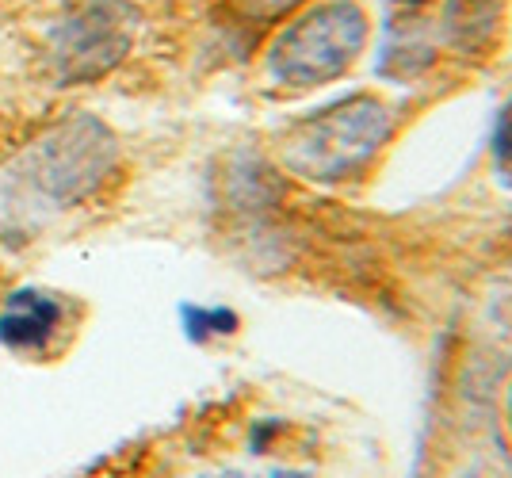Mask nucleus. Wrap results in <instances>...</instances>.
<instances>
[{
  "label": "nucleus",
  "mask_w": 512,
  "mask_h": 478,
  "mask_svg": "<svg viewBox=\"0 0 512 478\" xmlns=\"http://www.w3.org/2000/svg\"><path fill=\"white\" fill-rule=\"evenodd\" d=\"M96 478H333L314 436L283 421H260L245 436L241 456H180V463H134Z\"/></svg>",
  "instance_id": "1"
},
{
  "label": "nucleus",
  "mask_w": 512,
  "mask_h": 478,
  "mask_svg": "<svg viewBox=\"0 0 512 478\" xmlns=\"http://www.w3.org/2000/svg\"><path fill=\"white\" fill-rule=\"evenodd\" d=\"M367 43V16L352 0H333L306 12L276 39L268 62L283 85L310 88L341 77Z\"/></svg>",
  "instance_id": "2"
},
{
  "label": "nucleus",
  "mask_w": 512,
  "mask_h": 478,
  "mask_svg": "<svg viewBox=\"0 0 512 478\" xmlns=\"http://www.w3.org/2000/svg\"><path fill=\"white\" fill-rule=\"evenodd\" d=\"M386 108L379 100H348L337 108L321 111L310 119L287 146V161L306 176L337 180L348 176L356 165H363L371 153L383 146L386 134Z\"/></svg>",
  "instance_id": "3"
},
{
  "label": "nucleus",
  "mask_w": 512,
  "mask_h": 478,
  "mask_svg": "<svg viewBox=\"0 0 512 478\" xmlns=\"http://www.w3.org/2000/svg\"><path fill=\"white\" fill-rule=\"evenodd\" d=\"M111 161H115L111 134L96 127V119H77L39 150L35 173H39V188L65 203L92 192L111 169Z\"/></svg>",
  "instance_id": "4"
},
{
  "label": "nucleus",
  "mask_w": 512,
  "mask_h": 478,
  "mask_svg": "<svg viewBox=\"0 0 512 478\" xmlns=\"http://www.w3.org/2000/svg\"><path fill=\"white\" fill-rule=\"evenodd\" d=\"M130 50V12L119 4H88L54 39L62 81H88L123 62Z\"/></svg>",
  "instance_id": "5"
},
{
  "label": "nucleus",
  "mask_w": 512,
  "mask_h": 478,
  "mask_svg": "<svg viewBox=\"0 0 512 478\" xmlns=\"http://www.w3.org/2000/svg\"><path fill=\"white\" fill-rule=\"evenodd\" d=\"M62 303L46 291H16L8 303L0 306V345L16 352H43L46 345L58 341L62 333Z\"/></svg>",
  "instance_id": "6"
},
{
  "label": "nucleus",
  "mask_w": 512,
  "mask_h": 478,
  "mask_svg": "<svg viewBox=\"0 0 512 478\" xmlns=\"http://www.w3.org/2000/svg\"><path fill=\"white\" fill-rule=\"evenodd\" d=\"M497 23H501V8H497V0H451L448 31H451V39L463 46V50L493 43Z\"/></svg>",
  "instance_id": "7"
},
{
  "label": "nucleus",
  "mask_w": 512,
  "mask_h": 478,
  "mask_svg": "<svg viewBox=\"0 0 512 478\" xmlns=\"http://www.w3.org/2000/svg\"><path fill=\"white\" fill-rule=\"evenodd\" d=\"M295 0H230V8H237L245 20H272L279 12H287Z\"/></svg>",
  "instance_id": "8"
},
{
  "label": "nucleus",
  "mask_w": 512,
  "mask_h": 478,
  "mask_svg": "<svg viewBox=\"0 0 512 478\" xmlns=\"http://www.w3.org/2000/svg\"><path fill=\"white\" fill-rule=\"evenodd\" d=\"M493 150H497V169L512 180V104L505 108L501 123H497V138H493Z\"/></svg>",
  "instance_id": "9"
},
{
  "label": "nucleus",
  "mask_w": 512,
  "mask_h": 478,
  "mask_svg": "<svg viewBox=\"0 0 512 478\" xmlns=\"http://www.w3.org/2000/svg\"><path fill=\"white\" fill-rule=\"evenodd\" d=\"M509 425H512V391H509Z\"/></svg>",
  "instance_id": "10"
},
{
  "label": "nucleus",
  "mask_w": 512,
  "mask_h": 478,
  "mask_svg": "<svg viewBox=\"0 0 512 478\" xmlns=\"http://www.w3.org/2000/svg\"><path fill=\"white\" fill-rule=\"evenodd\" d=\"M406 4H421V0H406Z\"/></svg>",
  "instance_id": "11"
}]
</instances>
